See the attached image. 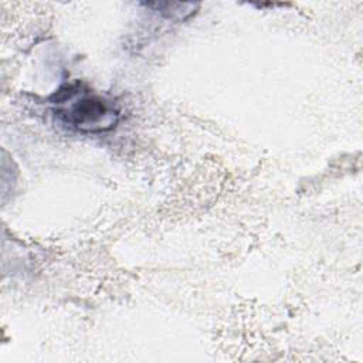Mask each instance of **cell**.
I'll return each mask as SVG.
<instances>
[{
  "label": "cell",
  "instance_id": "cell-1",
  "mask_svg": "<svg viewBox=\"0 0 363 363\" xmlns=\"http://www.w3.org/2000/svg\"><path fill=\"white\" fill-rule=\"evenodd\" d=\"M55 112L71 128L82 133L112 129L119 121L118 105L79 85H67L55 94Z\"/></svg>",
  "mask_w": 363,
  "mask_h": 363
}]
</instances>
